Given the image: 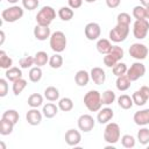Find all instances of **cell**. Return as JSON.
<instances>
[{"label":"cell","mask_w":149,"mask_h":149,"mask_svg":"<svg viewBox=\"0 0 149 149\" xmlns=\"http://www.w3.org/2000/svg\"><path fill=\"white\" fill-rule=\"evenodd\" d=\"M56 19V10L51 6H43L36 14V22L40 26L49 27L50 23Z\"/></svg>","instance_id":"7a4b0ae2"},{"label":"cell","mask_w":149,"mask_h":149,"mask_svg":"<svg viewBox=\"0 0 149 149\" xmlns=\"http://www.w3.org/2000/svg\"><path fill=\"white\" fill-rule=\"evenodd\" d=\"M95 47H97V50H98L100 54L106 55V54L109 52V50H111V48H112V43H111L109 40H107V38H99Z\"/></svg>","instance_id":"7402d4cb"},{"label":"cell","mask_w":149,"mask_h":149,"mask_svg":"<svg viewBox=\"0 0 149 149\" xmlns=\"http://www.w3.org/2000/svg\"><path fill=\"white\" fill-rule=\"evenodd\" d=\"M50 48L55 52H62L66 48V37L63 31H55L50 36Z\"/></svg>","instance_id":"277c9868"},{"label":"cell","mask_w":149,"mask_h":149,"mask_svg":"<svg viewBox=\"0 0 149 149\" xmlns=\"http://www.w3.org/2000/svg\"><path fill=\"white\" fill-rule=\"evenodd\" d=\"M44 98L49 101H56L59 99V91L55 86H48L44 90Z\"/></svg>","instance_id":"d4e9b609"},{"label":"cell","mask_w":149,"mask_h":149,"mask_svg":"<svg viewBox=\"0 0 149 149\" xmlns=\"http://www.w3.org/2000/svg\"><path fill=\"white\" fill-rule=\"evenodd\" d=\"M140 91H141V92L143 93V95L149 100V86H146V85H144V86H141V87H140Z\"/></svg>","instance_id":"681fc988"},{"label":"cell","mask_w":149,"mask_h":149,"mask_svg":"<svg viewBox=\"0 0 149 149\" xmlns=\"http://www.w3.org/2000/svg\"><path fill=\"white\" fill-rule=\"evenodd\" d=\"M65 142L71 146V147H74V146H78L81 141V134L77 130V129H69L66 130L65 133Z\"/></svg>","instance_id":"7c38bea8"},{"label":"cell","mask_w":149,"mask_h":149,"mask_svg":"<svg viewBox=\"0 0 149 149\" xmlns=\"http://www.w3.org/2000/svg\"><path fill=\"white\" fill-rule=\"evenodd\" d=\"M121 144L125 148H134L135 147V137L129 134H125L121 137Z\"/></svg>","instance_id":"ab89813d"},{"label":"cell","mask_w":149,"mask_h":149,"mask_svg":"<svg viewBox=\"0 0 149 149\" xmlns=\"http://www.w3.org/2000/svg\"><path fill=\"white\" fill-rule=\"evenodd\" d=\"M148 148H149V144H148Z\"/></svg>","instance_id":"6f0895ef"},{"label":"cell","mask_w":149,"mask_h":149,"mask_svg":"<svg viewBox=\"0 0 149 149\" xmlns=\"http://www.w3.org/2000/svg\"><path fill=\"white\" fill-rule=\"evenodd\" d=\"M34 36L38 41H45L47 38H50V36H51L50 28L47 26L36 24V27L34 28Z\"/></svg>","instance_id":"2e32d148"},{"label":"cell","mask_w":149,"mask_h":149,"mask_svg":"<svg viewBox=\"0 0 149 149\" xmlns=\"http://www.w3.org/2000/svg\"><path fill=\"white\" fill-rule=\"evenodd\" d=\"M118 62H119V61H116L111 54H106V55L104 56V64H105L107 68H113Z\"/></svg>","instance_id":"f6af8a7d"},{"label":"cell","mask_w":149,"mask_h":149,"mask_svg":"<svg viewBox=\"0 0 149 149\" xmlns=\"http://www.w3.org/2000/svg\"><path fill=\"white\" fill-rule=\"evenodd\" d=\"M133 120H134V122L137 126L149 125V108H146V109H141V111L135 112V114L133 116Z\"/></svg>","instance_id":"9a60e30c"},{"label":"cell","mask_w":149,"mask_h":149,"mask_svg":"<svg viewBox=\"0 0 149 149\" xmlns=\"http://www.w3.org/2000/svg\"><path fill=\"white\" fill-rule=\"evenodd\" d=\"M141 5L144 6V7H149V0H140Z\"/></svg>","instance_id":"816d5d0a"},{"label":"cell","mask_w":149,"mask_h":149,"mask_svg":"<svg viewBox=\"0 0 149 149\" xmlns=\"http://www.w3.org/2000/svg\"><path fill=\"white\" fill-rule=\"evenodd\" d=\"M27 102L31 108H37L43 104V97L40 93H33L29 95Z\"/></svg>","instance_id":"83f0119b"},{"label":"cell","mask_w":149,"mask_h":149,"mask_svg":"<svg viewBox=\"0 0 149 149\" xmlns=\"http://www.w3.org/2000/svg\"><path fill=\"white\" fill-rule=\"evenodd\" d=\"M58 109L59 107L56 106L54 102H48L43 106V109H42V113L43 115L47 118V119H52L54 116H56V114L58 113Z\"/></svg>","instance_id":"d6986e66"},{"label":"cell","mask_w":149,"mask_h":149,"mask_svg":"<svg viewBox=\"0 0 149 149\" xmlns=\"http://www.w3.org/2000/svg\"><path fill=\"white\" fill-rule=\"evenodd\" d=\"M120 126L115 122H108L104 130V140L108 144H115L120 140Z\"/></svg>","instance_id":"3957f363"},{"label":"cell","mask_w":149,"mask_h":149,"mask_svg":"<svg viewBox=\"0 0 149 149\" xmlns=\"http://www.w3.org/2000/svg\"><path fill=\"white\" fill-rule=\"evenodd\" d=\"M6 79L9 80V81H15L20 78H22V71L21 69L16 68V66H12L9 69L6 70Z\"/></svg>","instance_id":"ffe728a7"},{"label":"cell","mask_w":149,"mask_h":149,"mask_svg":"<svg viewBox=\"0 0 149 149\" xmlns=\"http://www.w3.org/2000/svg\"><path fill=\"white\" fill-rule=\"evenodd\" d=\"M128 34H129V26L116 23V26L112 28L109 31V40L115 43L123 42L127 38Z\"/></svg>","instance_id":"8992f818"},{"label":"cell","mask_w":149,"mask_h":149,"mask_svg":"<svg viewBox=\"0 0 149 149\" xmlns=\"http://www.w3.org/2000/svg\"><path fill=\"white\" fill-rule=\"evenodd\" d=\"M8 93V84L7 79L1 78L0 79V97H6Z\"/></svg>","instance_id":"bcb514c9"},{"label":"cell","mask_w":149,"mask_h":149,"mask_svg":"<svg viewBox=\"0 0 149 149\" xmlns=\"http://www.w3.org/2000/svg\"><path fill=\"white\" fill-rule=\"evenodd\" d=\"M129 55L137 61H142L148 56V48L143 43H133L129 47Z\"/></svg>","instance_id":"9c48e42d"},{"label":"cell","mask_w":149,"mask_h":149,"mask_svg":"<svg viewBox=\"0 0 149 149\" xmlns=\"http://www.w3.org/2000/svg\"><path fill=\"white\" fill-rule=\"evenodd\" d=\"M83 1L84 0H68V3L69 7H71L72 9H77L83 5Z\"/></svg>","instance_id":"7dc6e473"},{"label":"cell","mask_w":149,"mask_h":149,"mask_svg":"<svg viewBox=\"0 0 149 149\" xmlns=\"http://www.w3.org/2000/svg\"><path fill=\"white\" fill-rule=\"evenodd\" d=\"M7 2H9V3H16L19 0H6Z\"/></svg>","instance_id":"db71d44e"},{"label":"cell","mask_w":149,"mask_h":149,"mask_svg":"<svg viewBox=\"0 0 149 149\" xmlns=\"http://www.w3.org/2000/svg\"><path fill=\"white\" fill-rule=\"evenodd\" d=\"M144 73H146V66H144V64L141 63V62H135V63H133V64L130 65V68L127 70V73H126V74L128 76V78H129L132 81H135V80H137L139 78L143 77Z\"/></svg>","instance_id":"ba28073f"},{"label":"cell","mask_w":149,"mask_h":149,"mask_svg":"<svg viewBox=\"0 0 149 149\" xmlns=\"http://www.w3.org/2000/svg\"><path fill=\"white\" fill-rule=\"evenodd\" d=\"M0 36H1L0 44H3V42H5V33H3V30H1V31H0Z\"/></svg>","instance_id":"f907efd6"},{"label":"cell","mask_w":149,"mask_h":149,"mask_svg":"<svg viewBox=\"0 0 149 149\" xmlns=\"http://www.w3.org/2000/svg\"><path fill=\"white\" fill-rule=\"evenodd\" d=\"M121 3V0H106V5L109 8H116Z\"/></svg>","instance_id":"c3c4849f"},{"label":"cell","mask_w":149,"mask_h":149,"mask_svg":"<svg viewBox=\"0 0 149 149\" xmlns=\"http://www.w3.org/2000/svg\"><path fill=\"white\" fill-rule=\"evenodd\" d=\"M149 31V21L147 19L136 20L133 26V35L137 40H143L147 37V34Z\"/></svg>","instance_id":"52a82bcc"},{"label":"cell","mask_w":149,"mask_h":149,"mask_svg":"<svg viewBox=\"0 0 149 149\" xmlns=\"http://www.w3.org/2000/svg\"><path fill=\"white\" fill-rule=\"evenodd\" d=\"M73 15H74V12L69 6H63L58 10V16L62 21H70L73 17Z\"/></svg>","instance_id":"603a6c76"},{"label":"cell","mask_w":149,"mask_h":149,"mask_svg":"<svg viewBox=\"0 0 149 149\" xmlns=\"http://www.w3.org/2000/svg\"><path fill=\"white\" fill-rule=\"evenodd\" d=\"M84 1H86V2H94V1H97V0H84Z\"/></svg>","instance_id":"9f6ffc18"},{"label":"cell","mask_w":149,"mask_h":149,"mask_svg":"<svg viewBox=\"0 0 149 149\" xmlns=\"http://www.w3.org/2000/svg\"><path fill=\"white\" fill-rule=\"evenodd\" d=\"M137 141L143 146L149 144V129L148 128H141L137 132Z\"/></svg>","instance_id":"d590c367"},{"label":"cell","mask_w":149,"mask_h":149,"mask_svg":"<svg viewBox=\"0 0 149 149\" xmlns=\"http://www.w3.org/2000/svg\"><path fill=\"white\" fill-rule=\"evenodd\" d=\"M90 78L91 76L86 70H79L74 74V81L78 86H86L90 81Z\"/></svg>","instance_id":"ac0fdd59"},{"label":"cell","mask_w":149,"mask_h":149,"mask_svg":"<svg viewBox=\"0 0 149 149\" xmlns=\"http://www.w3.org/2000/svg\"><path fill=\"white\" fill-rule=\"evenodd\" d=\"M84 105L90 112H98L101 106V94L97 90H90L84 95Z\"/></svg>","instance_id":"6da1fadb"},{"label":"cell","mask_w":149,"mask_h":149,"mask_svg":"<svg viewBox=\"0 0 149 149\" xmlns=\"http://www.w3.org/2000/svg\"><path fill=\"white\" fill-rule=\"evenodd\" d=\"M114 116V112L109 107H105L102 109H99V113L97 115V120L99 123H108Z\"/></svg>","instance_id":"e0dca14e"},{"label":"cell","mask_w":149,"mask_h":149,"mask_svg":"<svg viewBox=\"0 0 149 149\" xmlns=\"http://www.w3.org/2000/svg\"><path fill=\"white\" fill-rule=\"evenodd\" d=\"M49 65L52 68V69H59L62 65H63V57L56 52L55 55H52L50 58H49Z\"/></svg>","instance_id":"8d00e7d4"},{"label":"cell","mask_w":149,"mask_h":149,"mask_svg":"<svg viewBox=\"0 0 149 149\" xmlns=\"http://www.w3.org/2000/svg\"><path fill=\"white\" fill-rule=\"evenodd\" d=\"M127 70H128L127 65H126L125 63H122V62H118V63L112 68V71H113V73H114L116 77L122 76V74H126V73H127Z\"/></svg>","instance_id":"74e56055"},{"label":"cell","mask_w":149,"mask_h":149,"mask_svg":"<svg viewBox=\"0 0 149 149\" xmlns=\"http://www.w3.org/2000/svg\"><path fill=\"white\" fill-rule=\"evenodd\" d=\"M1 118H2V119H6V120H8V121H10V122L14 123V125H16L17 121H19V119H20V115H19V113H17L15 109H7L6 112H3V114H2Z\"/></svg>","instance_id":"836d02e7"},{"label":"cell","mask_w":149,"mask_h":149,"mask_svg":"<svg viewBox=\"0 0 149 149\" xmlns=\"http://www.w3.org/2000/svg\"><path fill=\"white\" fill-rule=\"evenodd\" d=\"M94 119L92 115L90 114H83L79 116L78 119V128L84 132V133H87V132H91L93 128H94Z\"/></svg>","instance_id":"8fae6325"},{"label":"cell","mask_w":149,"mask_h":149,"mask_svg":"<svg viewBox=\"0 0 149 149\" xmlns=\"http://www.w3.org/2000/svg\"><path fill=\"white\" fill-rule=\"evenodd\" d=\"M27 86V80L23 79V78H20L15 81H13V86H12V90H13V93L15 95H19L22 93V91L26 88Z\"/></svg>","instance_id":"f546056e"},{"label":"cell","mask_w":149,"mask_h":149,"mask_svg":"<svg viewBox=\"0 0 149 149\" xmlns=\"http://www.w3.org/2000/svg\"><path fill=\"white\" fill-rule=\"evenodd\" d=\"M58 107L63 112H69L73 108V101H72V99H70L68 97L62 98L58 100Z\"/></svg>","instance_id":"d6a6232c"},{"label":"cell","mask_w":149,"mask_h":149,"mask_svg":"<svg viewBox=\"0 0 149 149\" xmlns=\"http://www.w3.org/2000/svg\"><path fill=\"white\" fill-rule=\"evenodd\" d=\"M132 99H133V102H134L135 105H137V106H143V105L148 101V99L143 95V93H142L140 90L135 91V92L132 94Z\"/></svg>","instance_id":"e575fe53"},{"label":"cell","mask_w":149,"mask_h":149,"mask_svg":"<svg viewBox=\"0 0 149 149\" xmlns=\"http://www.w3.org/2000/svg\"><path fill=\"white\" fill-rule=\"evenodd\" d=\"M13 128H14V123L1 118V120H0V134L1 135H3V136L9 135L13 132Z\"/></svg>","instance_id":"4316f807"},{"label":"cell","mask_w":149,"mask_h":149,"mask_svg":"<svg viewBox=\"0 0 149 149\" xmlns=\"http://www.w3.org/2000/svg\"><path fill=\"white\" fill-rule=\"evenodd\" d=\"M22 16H23V8L16 5L8 7L1 12V17L2 21L5 22H15L20 20Z\"/></svg>","instance_id":"5b68a950"},{"label":"cell","mask_w":149,"mask_h":149,"mask_svg":"<svg viewBox=\"0 0 149 149\" xmlns=\"http://www.w3.org/2000/svg\"><path fill=\"white\" fill-rule=\"evenodd\" d=\"M130 15L128 13H120L116 17V22L120 23V24H126V26H129L130 24Z\"/></svg>","instance_id":"7bdbcfd3"},{"label":"cell","mask_w":149,"mask_h":149,"mask_svg":"<svg viewBox=\"0 0 149 149\" xmlns=\"http://www.w3.org/2000/svg\"><path fill=\"white\" fill-rule=\"evenodd\" d=\"M146 19L149 20V7H146Z\"/></svg>","instance_id":"f5cc1de1"},{"label":"cell","mask_w":149,"mask_h":149,"mask_svg":"<svg viewBox=\"0 0 149 149\" xmlns=\"http://www.w3.org/2000/svg\"><path fill=\"white\" fill-rule=\"evenodd\" d=\"M28 77H29V80L33 81V83H38L42 78V69L40 66H34V68H30L29 70V73H28Z\"/></svg>","instance_id":"f1b7e54d"},{"label":"cell","mask_w":149,"mask_h":149,"mask_svg":"<svg viewBox=\"0 0 149 149\" xmlns=\"http://www.w3.org/2000/svg\"><path fill=\"white\" fill-rule=\"evenodd\" d=\"M118 104H119V106H120L122 109H129V108H132L133 105H134L132 97L128 95V94H121V95L118 98Z\"/></svg>","instance_id":"484cf974"},{"label":"cell","mask_w":149,"mask_h":149,"mask_svg":"<svg viewBox=\"0 0 149 149\" xmlns=\"http://www.w3.org/2000/svg\"><path fill=\"white\" fill-rule=\"evenodd\" d=\"M115 98H116L115 97V93L112 90H106L101 94V102H102V105L109 106V105H112L115 101Z\"/></svg>","instance_id":"4dcf8cb0"},{"label":"cell","mask_w":149,"mask_h":149,"mask_svg":"<svg viewBox=\"0 0 149 149\" xmlns=\"http://www.w3.org/2000/svg\"><path fill=\"white\" fill-rule=\"evenodd\" d=\"M130 83H132V80L128 78V76L127 74H122V76H119L116 78L115 85H116V88L119 91H127L130 87Z\"/></svg>","instance_id":"44dd1931"},{"label":"cell","mask_w":149,"mask_h":149,"mask_svg":"<svg viewBox=\"0 0 149 149\" xmlns=\"http://www.w3.org/2000/svg\"><path fill=\"white\" fill-rule=\"evenodd\" d=\"M84 33H85V36H86L87 40L95 41V40H98L100 37L101 28H100V26L97 22H90V23H87L85 26Z\"/></svg>","instance_id":"30bf717a"},{"label":"cell","mask_w":149,"mask_h":149,"mask_svg":"<svg viewBox=\"0 0 149 149\" xmlns=\"http://www.w3.org/2000/svg\"><path fill=\"white\" fill-rule=\"evenodd\" d=\"M90 76H91L92 81L94 84H97V85H101L106 80V72L101 68H99V66L92 68V70L90 72Z\"/></svg>","instance_id":"4fadbf2b"},{"label":"cell","mask_w":149,"mask_h":149,"mask_svg":"<svg viewBox=\"0 0 149 149\" xmlns=\"http://www.w3.org/2000/svg\"><path fill=\"white\" fill-rule=\"evenodd\" d=\"M42 114L37 108H31L27 112L26 114V119H27V122L31 126H37L41 123L42 121Z\"/></svg>","instance_id":"5bb4252c"},{"label":"cell","mask_w":149,"mask_h":149,"mask_svg":"<svg viewBox=\"0 0 149 149\" xmlns=\"http://www.w3.org/2000/svg\"><path fill=\"white\" fill-rule=\"evenodd\" d=\"M133 16L136 20L146 19V7L142 5H137L133 8Z\"/></svg>","instance_id":"f35d334b"},{"label":"cell","mask_w":149,"mask_h":149,"mask_svg":"<svg viewBox=\"0 0 149 149\" xmlns=\"http://www.w3.org/2000/svg\"><path fill=\"white\" fill-rule=\"evenodd\" d=\"M0 147H1L2 149H6V147H5V143H3V142H0Z\"/></svg>","instance_id":"11a10c76"},{"label":"cell","mask_w":149,"mask_h":149,"mask_svg":"<svg viewBox=\"0 0 149 149\" xmlns=\"http://www.w3.org/2000/svg\"><path fill=\"white\" fill-rule=\"evenodd\" d=\"M108 54H111L116 61L120 62V61L122 59L123 55H125V51H123V49H122L121 47H119V45H112V48H111V50H109Z\"/></svg>","instance_id":"60d3db41"},{"label":"cell","mask_w":149,"mask_h":149,"mask_svg":"<svg viewBox=\"0 0 149 149\" xmlns=\"http://www.w3.org/2000/svg\"><path fill=\"white\" fill-rule=\"evenodd\" d=\"M34 63L36 66H44L47 63H49V55L45 51H37L34 56Z\"/></svg>","instance_id":"cb8c5ba5"},{"label":"cell","mask_w":149,"mask_h":149,"mask_svg":"<svg viewBox=\"0 0 149 149\" xmlns=\"http://www.w3.org/2000/svg\"><path fill=\"white\" fill-rule=\"evenodd\" d=\"M19 64H20V66H21L22 69L31 68V65H35V63H34V57H31V56H24V57L20 58Z\"/></svg>","instance_id":"b9f144b4"},{"label":"cell","mask_w":149,"mask_h":149,"mask_svg":"<svg viewBox=\"0 0 149 149\" xmlns=\"http://www.w3.org/2000/svg\"><path fill=\"white\" fill-rule=\"evenodd\" d=\"M38 6V0H22V7L28 10H34Z\"/></svg>","instance_id":"ee69618b"},{"label":"cell","mask_w":149,"mask_h":149,"mask_svg":"<svg viewBox=\"0 0 149 149\" xmlns=\"http://www.w3.org/2000/svg\"><path fill=\"white\" fill-rule=\"evenodd\" d=\"M12 65H13V59L9 56H7L6 51L1 50L0 51V68L7 70V69L12 68Z\"/></svg>","instance_id":"1f68e13d"}]
</instances>
